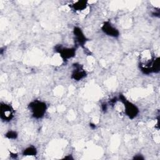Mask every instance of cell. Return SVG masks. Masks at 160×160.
I'll use <instances>...</instances> for the list:
<instances>
[{"mask_svg": "<svg viewBox=\"0 0 160 160\" xmlns=\"http://www.w3.org/2000/svg\"><path fill=\"white\" fill-rule=\"evenodd\" d=\"M132 159H137V160H143V159H144V157L142 154H141L140 153H138V154H135L133 156Z\"/></svg>", "mask_w": 160, "mask_h": 160, "instance_id": "13", "label": "cell"}, {"mask_svg": "<svg viewBox=\"0 0 160 160\" xmlns=\"http://www.w3.org/2000/svg\"><path fill=\"white\" fill-rule=\"evenodd\" d=\"M63 159H74V158L72 157V155H67Z\"/></svg>", "mask_w": 160, "mask_h": 160, "instance_id": "16", "label": "cell"}, {"mask_svg": "<svg viewBox=\"0 0 160 160\" xmlns=\"http://www.w3.org/2000/svg\"><path fill=\"white\" fill-rule=\"evenodd\" d=\"M89 126L90 128L92 129H95L96 128V125L93 122H90L89 124Z\"/></svg>", "mask_w": 160, "mask_h": 160, "instance_id": "15", "label": "cell"}, {"mask_svg": "<svg viewBox=\"0 0 160 160\" xmlns=\"http://www.w3.org/2000/svg\"><path fill=\"white\" fill-rule=\"evenodd\" d=\"M15 109L9 103L1 102L0 103V119L4 122H9L14 118Z\"/></svg>", "mask_w": 160, "mask_h": 160, "instance_id": "5", "label": "cell"}, {"mask_svg": "<svg viewBox=\"0 0 160 160\" xmlns=\"http://www.w3.org/2000/svg\"><path fill=\"white\" fill-rule=\"evenodd\" d=\"M54 51L58 53L64 62H68L69 59L75 57L77 48L66 47L62 44H56L54 46Z\"/></svg>", "mask_w": 160, "mask_h": 160, "instance_id": "4", "label": "cell"}, {"mask_svg": "<svg viewBox=\"0 0 160 160\" xmlns=\"http://www.w3.org/2000/svg\"><path fill=\"white\" fill-rule=\"evenodd\" d=\"M119 101V99H118V97H113L112 98H111L109 102V104H110L111 106H114V104H116Z\"/></svg>", "mask_w": 160, "mask_h": 160, "instance_id": "12", "label": "cell"}, {"mask_svg": "<svg viewBox=\"0 0 160 160\" xmlns=\"http://www.w3.org/2000/svg\"><path fill=\"white\" fill-rule=\"evenodd\" d=\"M10 154H11V157L12 158H14V159H16V158H17V156H18V154H16V153L10 152Z\"/></svg>", "mask_w": 160, "mask_h": 160, "instance_id": "17", "label": "cell"}, {"mask_svg": "<svg viewBox=\"0 0 160 160\" xmlns=\"http://www.w3.org/2000/svg\"><path fill=\"white\" fill-rule=\"evenodd\" d=\"M88 6V1L85 0H79L74 2L69 5V7L75 12H81L85 10Z\"/></svg>", "mask_w": 160, "mask_h": 160, "instance_id": "9", "label": "cell"}, {"mask_svg": "<svg viewBox=\"0 0 160 160\" xmlns=\"http://www.w3.org/2000/svg\"><path fill=\"white\" fill-rule=\"evenodd\" d=\"M88 73L82 64L79 62H74L72 64V71L71 72V79L75 81H80L84 79Z\"/></svg>", "mask_w": 160, "mask_h": 160, "instance_id": "6", "label": "cell"}, {"mask_svg": "<svg viewBox=\"0 0 160 160\" xmlns=\"http://www.w3.org/2000/svg\"><path fill=\"white\" fill-rule=\"evenodd\" d=\"M28 109L32 118L39 120L45 116L48 110V105L46 102L42 100L34 99L28 104Z\"/></svg>", "mask_w": 160, "mask_h": 160, "instance_id": "2", "label": "cell"}, {"mask_svg": "<svg viewBox=\"0 0 160 160\" xmlns=\"http://www.w3.org/2000/svg\"><path fill=\"white\" fill-rule=\"evenodd\" d=\"M101 110H102L104 112H106L108 111V104L106 103V102H102V103L101 104Z\"/></svg>", "mask_w": 160, "mask_h": 160, "instance_id": "14", "label": "cell"}, {"mask_svg": "<svg viewBox=\"0 0 160 160\" xmlns=\"http://www.w3.org/2000/svg\"><path fill=\"white\" fill-rule=\"evenodd\" d=\"M138 67L145 75L158 74L160 71V59L149 51H144L140 56Z\"/></svg>", "mask_w": 160, "mask_h": 160, "instance_id": "1", "label": "cell"}, {"mask_svg": "<svg viewBox=\"0 0 160 160\" xmlns=\"http://www.w3.org/2000/svg\"><path fill=\"white\" fill-rule=\"evenodd\" d=\"M4 137L10 140H15L18 137V133L14 130H9L4 134Z\"/></svg>", "mask_w": 160, "mask_h": 160, "instance_id": "11", "label": "cell"}, {"mask_svg": "<svg viewBox=\"0 0 160 160\" xmlns=\"http://www.w3.org/2000/svg\"><path fill=\"white\" fill-rule=\"evenodd\" d=\"M101 29L104 34L111 38H118L120 36V32L118 29L109 21H104L101 25Z\"/></svg>", "mask_w": 160, "mask_h": 160, "instance_id": "8", "label": "cell"}, {"mask_svg": "<svg viewBox=\"0 0 160 160\" xmlns=\"http://www.w3.org/2000/svg\"><path fill=\"white\" fill-rule=\"evenodd\" d=\"M118 97L119 101H120L123 105L125 115L129 119L132 120L135 119L139 114V109L138 107L135 104L129 101L123 94H119Z\"/></svg>", "mask_w": 160, "mask_h": 160, "instance_id": "3", "label": "cell"}, {"mask_svg": "<svg viewBox=\"0 0 160 160\" xmlns=\"http://www.w3.org/2000/svg\"><path fill=\"white\" fill-rule=\"evenodd\" d=\"M72 34L76 44V47L85 48V44L89 41L88 38L84 34L82 29L78 26H74L72 29Z\"/></svg>", "mask_w": 160, "mask_h": 160, "instance_id": "7", "label": "cell"}, {"mask_svg": "<svg viewBox=\"0 0 160 160\" xmlns=\"http://www.w3.org/2000/svg\"><path fill=\"white\" fill-rule=\"evenodd\" d=\"M38 154V149L34 145H29L26 147L22 151L23 156H36Z\"/></svg>", "mask_w": 160, "mask_h": 160, "instance_id": "10", "label": "cell"}]
</instances>
